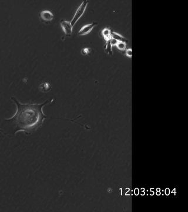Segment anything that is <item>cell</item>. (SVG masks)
Listing matches in <instances>:
<instances>
[{"label":"cell","instance_id":"1","mask_svg":"<svg viewBox=\"0 0 188 212\" xmlns=\"http://www.w3.org/2000/svg\"><path fill=\"white\" fill-rule=\"evenodd\" d=\"M11 100L17 106V112L9 119L0 120V131L5 135L11 136L19 131L31 133L39 128L47 117L43 113L42 108L51 100H46L42 104H23L15 97Z\"/></svg>","mask_w":188,"mask_h":212},{"label":"cell","instance_id":"2","mask_svg":"<svg viewBox=\"0 0 188 212\" xmlns=\"http://www.w3.org/2000/svg\"><path fill=\"white\" fill-rule=\"evenodd\" d=\"M88 4V1H84L82 2V4L80 5V6L78 7L77 11L75 12V14L72 21H71V25L72 27L77 23V21L83 15V14H84L86 9H87Z\"/></svg>","mask_w":188,"mask_h":212},{"label":"cell","instance_id":"3","mask_svg":"<svg viewBox=\"0 0 188 212\" xmlns=\"http://www.w3.org/2000/svg\"><path fill=\"white\" fill-rule=\"evenodd\" d=\"M97 24H98L97 23L94 22V23H93L91 24H87V25H85V26H83L80 29V30L79 31L78 35H81V36H82V35H85L88 34L89 33H90L91 32V31L93 30L94 27L96 26H97Z\"/></svg>","mask_w":188,"mask_h":212},{"label":"cell","instance_id":"4","mask_svg":"<svg viewBox=\"0 0 188 212\" xmlns=\"http://www.w3.org/2000/svg\"><path fill=\"white\" fill-rule=\"evenodd\" d=\"M61 27H62L63 31L66 35H67V36L71 35V34L72 33L73 27L72 26L70 21L62 20L61 22Z\"/></svg>","mask_w":188,"mask_h":212},{"label":"cell","instance_id":"5","mask_svg":"<svg viewBox=\"0 0 188 212\" xmlns=\"http://www.w3.org/2000/svg\"><path fill=\"white\" fill-rule=\"evenodd\" d=\"M40 17L42 20L45 22H51L54 18L53 14L48 10L42 11L40 14Z\"/></svg>","mask_w":188,"mask_h":212},{"label":"cell","instance_id":"6","mask_svg":"<svg viewBox=\"0 0 188 212\" xmlns=\"http://www.w3.org/2000/svg\"><path fill=\"white\" fill-rule=\"evenodd\" d=\"M39 90L43 92H47L51 90V86L48 82H42L39 86Z\"/></svg>","mask_w":188,"mask_h":212},{"label":"cell","instance_id":"7","mask_svg":"<svg viewBox=\"0 0 188 212\" xmlns=\"http://www.w3.org/2000/svg\"><path fill=\"white\" fill-rule=\"evenodd\" d=\"M111 38L116 40L117 41H124V42H127V40L125 38L121 35V34L116 32H111Z\"/></svg>","mask_w":188,"mask_h":212},{"label":"cell","instance_id":"8","mask_svg":"<svg viewBox=\"0 0 188 212\" xmlns=\"http://www.w3.org/2000/svg\"><path fill=\"white\" fill-rule=\"evenodd\" d=\"M111 32L112 31L108 28H105L102 31V35L106 41L111 39Z\"/></svg>","mask_w":188,"mask_h":212},{"label":"cell","instance_id":"9","mask_svg":"<svg viewBox=\"0 0 188 212\" xmlns=\"http://www.w3.org/2000/svg\"><path fill=\"white\" fill-rule=\"evenodd\" d=\"M112 45H111V43H110V40H108L106 41V46H105V51L108 54V55H110V56H112Z\"/></svg>","mask_w":188,"mask_h":212},{"label":"cell","instance_id":"10","mask_svg":"<svg viewBox=\"0 0 188 212\" xmlns=\"http://www.w3.org/2000/svg\"><path fill=\"white\" fill-rule=\"evenodd\" d=\"M118 49L120 51H125L126 50V43L124 41H118L116 45Z\"/></svg>","mask_w":188,"mask_h":212},{"label":"cell","instance_id":"11","mask_svg":"<svg viewBox=\"0 0 188 212\" xmlns=\"http://www.w3.org/2000/svg\"><path fill=\"white\" fill-rule=\"evenodd\" d=\"M91 52V48H83L81 51V53L84 55V56H86V55H88Z\"/></svg>","mask_w":188,"mask_h":212},{"label":"cell","instance_id":"12","mask_svg":"<svg viewBox=\"0 0 188 212\" xmlns=\"http://www.w3.org/2000/svg\"><path fill=\"white\" fill-rule=\"evenodd\" d=\"M126 56L129 58L132 57V50L130 48L126 49Z\"/></svg>","mask_w":188,"mask_h":212},{"label":"cell","instance_id":"13","mask_svg":"<svg viewBox=\"0 0 188 212\" xmlns=\"http://www.w3.org/2000/svg\"><path fill=\"white\" fill-rule=\"evenodd\" d=\"M118 41H117L115 39H113V38H111L110 40V43H111V45L112 46H114V45H116L118 43Z\"/></svg>","mask_w":188,"mask_h":212}]
</instances>
